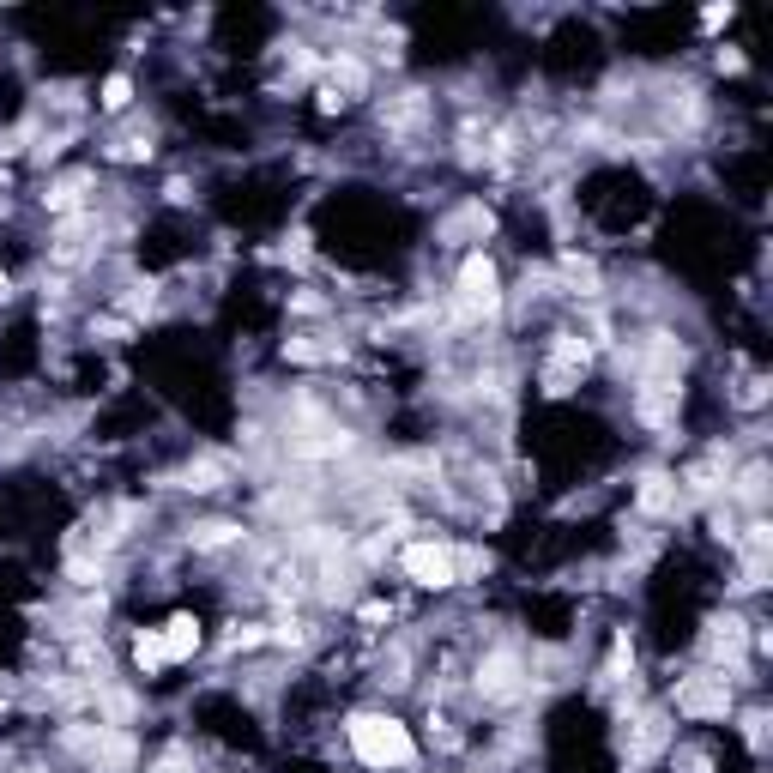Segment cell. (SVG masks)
<instances>
[{
    "label": "cell",
    "mask_w": 773,
    "mask_h": 773,
    "mask_svg": "<svg viewBox=\"0 0 773 773\" xmlns=\"http://www.w3.org/2000/svg\"><path fill=\"white\" fill-rule=\"evenodd\" d=\"M345 743H351V755H357L363 767H375V773L417 761L411 725H399L393 713H351V719H345Z\"/></svg>",
    "instance_id": "cell-1"
},
{
    "label": "cell",
    "mask_w": 773,
    "mask_h": 773,
    "mask_svg": "<svg viewBox=\"0 0 773 773\" xmlns=\"http://www.w3.org/2000/svg\"><path fill=\"white\" fill-rule=\"evenodd\" d=\"M405 574H411L417 586H429V592H447V586H459V550L423 538V544L405 550Z\"/></svg>",
    "instance_id": "cell-2"
},
{
    "label": "cell",
    "mask_w": 773,
    "mask_h": 773,
    "mask_svg": "<svg viewBox=\"0 0 773 773\" xmlns=\"http://www.w3.org/2000/svg\"><path fill=\"white\" fill-rule=\"evenodd\" d=\"M459 296H466V308H484V315H496V308H502L496 260H490V254H472L466 266H459Z\"/></svg>",
    "instance_id": "cell-3"
},
{
    "label": "cell",
    "mask_w": 773,
    "mask_h": 773,
    "mask_svg": "<svg viewBox=\"0 0 773 773\" xmlns=\"http://www.w3.org/2000/svg\"><path fill=\"white\" fill-rule=\"evenodd\" d=\"M158 635H164V659H170V665H182V659H194V653H200V616H188V610H182V616H170Z\"/></svg>",
    "instance_id": "cell-4"
},
{
    "label": "cell",
    "mask_w": 773,
    "mask_h": 773,
    "mask_svg": "<svg viewBox=\"0 0 773 773\" xmlns=\"http://www.w3.org/2000/svg\"><path fill=\"white\" fill-rule=\"evenodd\" d=\"M635 496H641V508H647V514H671V508H677V484H671L665 472H647Z\"/></svg>",
    "instance_id": "cell-5"
},
{
    "label": "cell",
    "mask_w": 773,
    "mask_h": 773,
    "mask_svg": "<svg viewBox=\"0 0 773 773\" xmlns=\"http://www.w3.org/2000/svg\"><path fill=\"white\" fill-rule=\"evenodd\" d=\"M683 707H689V713H725V677L689 683V689H683Z\"/></svg>",
    "instance_id": "cell-6"
},
{
    "label": "cell",
    "mask_w": 773,
    "mask_h": 773,
    "mask_svg": "<svg viewBox=\"0 0 773 773\" xmlns=\"http://www.w3.org/2000/svg\"><path fill=\"white\" fill-rule=\"evenodd\" d=\"M133 665H139L145 677L158 671V665H170V659H164V635H158V629H145V635L133 641Z\"/></svg>",
    "instance_id": "cell-7"
},
{
    "label": "cell",
    "mask_w": 773,
    "mask_h": 773,
    "mask_svg": "<svg viewBox=\"0 0 773 773\" xmlns=\"http://www.w3.org/2000/svg\"><path fill=\"white\" fill-rule=\"evenodd\" d=\"M236 532H242V526L212 520V526H200V532H194V550H224V544H236Z\"/></svg>",
    "instance_id": "cell-8"
},
{
    "label": "cell",
    "mask_w": 773,
    "mask_h": 773,
    "mask_svg": "<svg viewBox=\"0 0 773 773\" xmlns=\"http://www.w3.org/2000/svg\"><path fill=\"white\" fill-rule=\"evenodd\" d=\"M127 103H133V79H127V73H115V79H103V109H109V115H121Z\"/></svg>",
    "instance_id": "cell-9"
},
{
    "label": "cell",
    "mask_w": 773,
    "mask_h": 773,
    "mask_svg": "<svg viewBox=\"0 0 773 773\" xmlns=\"http://www.w3.org/2000/svg\"><path fill=\"white\" fill-rule=\"evenodd\" d=\"M260 641H266V629H236L230 635V647H260Z\"/></svg>",
    "instance_id": "cell-10"
},
{
    "label": "cell",
    "mask_w": 773,
    "mask_h": 773,
    "mask_svg": "<svg viewBox=\"0 0 773 773\" xmlns=\"http://www.w3.org/2000/svg\"><path fill=\"white\" fill-rule=\"evenodd\" d=\"M151 773H182V755H164V761L151 767Z\"/></svg>",
    "instance_id": "cell-11"
},
{
    "label": "cell",
    "mask_w": 773,
    "mask_h": 773,
    "mask_svg": "<svg viewBox=\"0 0 773 773\" xmlns=\"http://www.w3.org/2000/svg\"><path fill=\"white\" fill-rule=\"evenodd\" d=\"M7 296H13V278H7V272H0V302H7Z\"/></svg>",
    "instance_id": "cell-12"
}]
</instances>
